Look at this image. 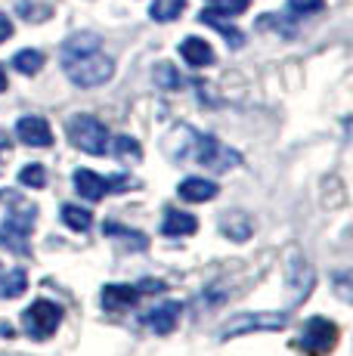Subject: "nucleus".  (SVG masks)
<instances>
[{"instance_id":"27","label":"nucleus","mask_w":353,"mask_h":356,"mask_svg":"<svg viewBox=\"0 0 353 356\" xmlns=\"http://www.w3.org/2000/svg\"><path fill=\"white\" fill-rule=\"evenodd\" d=\"M248 6H251V0H211L208 10L227 19V16H239V13H245Z\"/></svg>"},{"instance_id":"23","label":"nucleus","mask_w":353,"mask_h":356,"mask_svg":"<svg viewBox=\"0 0 353 356\" xmlns=\"http://www.w3.org/2000/svg\"><path fill=\"white\" fill-rule=\"evenodd\" d=\"M44 63L47 59H44V53L40 50H19L16 56H13V68H16L19 74H28V78L31 74H38L40 68H44Z\"/></svg>"},{"instance_id":"32","label":"nucleus","mask_w":353,"mask_h":356,"mask_svg":"<svg viewBox=\"0 0 353 356\" xmlns=\"http://www.w3.org/2000/svg\"><path fill=\"white\" fill-rule=\"evenodd\" d=\"M10 146H13V136L6 134L3 127H0V152H6V149H10Z\"/></svg>"},{"instance_id":"22","label":"nucleus","mask_w":353,"mask_h":356,"mask_svg":"<svg viewBox=\"0 0 353 356\" xmlns=\"http://www.w3.org/2000/svg\"><path fill=\"white\" fill-rule=\"evenodd\" d=\"M183 10H186V0H155L149 6V16L155 22H174V19L183 16Z\"/></svg>"},{"instance_id":"30","label":"nucleus","mask_w":353,"mask_h":356,"mask_svg":"<svg viewBox=\"0 0 353 356\" xmlns=\"http://www.w3.org/2000/svg\"><path fill=\"white\" fill-rule=\"evenodd\" d=\"M13 38V22H10V16L6 13H0V44L3 40H10Z\"/></svg>"},{"instance_id":"8","label":"nucleus","mask_w":353,"mask_h":356,"mask_svg":"<svg viewBox=\"0 0 353 356\" xmlns=\"http://www.w3.org/2000/svg\"><path fill=\"white\" fill-rule=\"evenodd\" d=\"M16 140L31 149H47L53 146V130L47 124V118H40V115H22L16 121Z\"/></svg>"},{"instance_id":"20","label":"nucleus","mask_w":353,"mask_h":356,"mask_svg":"<svg viewBox=\"0 0 353 356\" xmlns=\"http://www.w3.org/2000/svg\"><path fill=\"white\" fill-rule=\"evenodd\" d=\"M108 149H112V155L121 161H131V164L142 161V146L137 136H131V134H121V136H115V140H108Z\"/></svg>"},{"instance_id":"2","label":"nucleus","mask_w":353,"mask_h":356,"mask_svg":"<svg viewBox=\"0 0 353 356\" xmlns=\"http://www.w3.org/2000/svg\"><path fill=\"white\" fill-rule=\"evenodd\" d=\"M186 136L189 140L180 146V152H174V159H192L195 164H202V168H211V170H229L236 168V164H242V155L233 152V149H227L217 136L211 134H195V130L186 127Z\"/></svg>"},{"instance_id":"12","label":"nucleus","mask_w":353,"mask_h":356,"mask_svg":"<svg viewBox=\"0 0 353 356\" xmlns=\"http://www.w3.org/2000/svg\"><path fill=\"white\" fill-rule=\"evenodd\" d=\"M180 313H183L180 300H165V304L152 307V310L146 313V325L152 328L155 334H171L176 323H180Z\"/></svg>"},{"instance_id":"17","label":"nucleus","mask_w":353,"mask_h":356,"mask_svg":"<svg viewBox=\"0 0 353 356\" xmlns=\"http://www.w3.org/2000/svg\"><path fill=\"white\" fill-rule=\"evenodd\" d=\"M103 236H108V238H118V242H124L127 248H133V251H146V248H149L146 232L131 229V227H121V223H115V220L103 223Z\"/></svg>"},{"instance_id":"24","label":"nucleus","mask_w":353,"mask_h":356,"mask_svg":"<svg viewBox=\"0 0 353 356\" xmlns=\"http://www.w3.org/2000/svg\"><path fill=\"white\" fill-rule=\"evenodd\" d=\"M152 78H155V84H158L161 90H180V87H183L180 72H176L171 63H158V65H155Z\"/></svg>"},{"instance_id":"10","label":"nucleus","mask_w":353,"mask_h":356,"mask_svg":"<svg viewBox=\"0 0 353 356\" xmlns=\"http://www.w3.org/2000/svg\"><path fill=\"white\" fill-rule=\"evenodd\" d=\"M72 183H74V193L81 198H87V202H103L108 195V177L97 174V170L90 168H78L72 174Z\"/></svg>"},{"instance_id":"3","label":"nucleus","mask_w":353,"mask_h":356,"mask_svg":"<svg viewBox=\"0 0 353 356\" xmlns=\"http://www.w3.org/2000/svg\"><path fill=\"white\" fill-rule=\"evenodd\" d=\"M38 223V204H25L19 198L6 217L0 220V248H6L10 254H31V229Z\"/></svg>"},{"instance_id":"28","label":"nucleus","mask_w":353,"mask_h":356,"mask_svg":"<svg viewBox=\"0 0 353 356\" xmlns=\"http://www.w3.org/2000/svg\"><path fill=\"white\" fill-rule=\"evenodd\" d=\"M325 6V0H288V10L295 16H313Z\"/></svg>"},{"instance_id":"11","label":"nucleus","mask_w":353,"mask_h":356,"mask_svg":"<svg viewBox=\"0 0 353 356\" xmlns=\"http://www.w3.org/2000/svg\"><path fill=\"white\" fill-rule=\"evenodd\" d=\"M176 195L189 204L214 202V198L220 195V186H217L214 180H208V177H186V180H180V186H176Z\"/></svg>"},{"instance_id":"26","label":"nucleus","mask_w":353,"mask_h":356,"mask_svg":"<svg viewBox=\"0 0 353 356\" xmlns=\"http://www.w3.org/2000/svg\"><path fill=\"white\" fill-rule=\"evenodd\" d=\"M16 13L25 19V22H47L53 16V6L47 3H31V0H19L16 3Z\"/></svg>"},{"instance_id":"13","label":"nucleus","mask_w":353,"mask_h":356,"mask_svg":"<svg viewBox=\"0 0 353 356\" xmlns=\"http://www.w3.org/2000/svg\"><path fill=\"white\" fill-rule=\"evenodd\" d=\"M192 232H199V220H195V214L180 211V208H167L165 211V220H161V236L186 238V236H192Z\"/></svg>"},{"instance_id":"34","label":"nucleus","mask_w":353,"mask_h":356,"mask_svg":"<svg viewBox=\"0 0 353 356\" xmlns=\"http://www.w3.org/2000/svg\"><path fill=\"white\" fill-rule=\"evenodd\" d=\"M6 87H10V81H6V68H3V65H0V93H3V90H6Z\"/></svg>"},{"instance_id":"6","label":"nucleus","mask_w":353,"mask_h":356,"mask_svg":"<svg viewBox=\"0 0 353 356\" xmlns=\"http://www.w3.org/2000/svg\"><path fill=\"white\" fill-rule=\"evenodd\" d=\"M288 325V313H273V310H257V313H236L227 323L220 325V341L239 338V334H251V332H279Z\"/></svg>"},{"instance_id":"19","label":"nucleus","mask_w":353,"mask_h":356,"mask_svg":"<svg viewBox=\"0 0 353 356\" xmlns=\"http://www.w3.org/2000/svg\"><path fill=\"white\" fill-rule=\"evenodd\" d=\"M59 220L74 232H87L93 227V211L81 208V204H74V202H65L63 208H59Z\"/></svg>"},{"instance_id":"29","label":"nucleus","mask_w":353,"mask_h":356,"mask_svg":"<svg viewBox=\"0 0 353 356\" xmlns=\"http://www.w3.org/2000/svg\"><path fill=\"white\" fill-rule=\"evenodd\" d=\"M137 289H140V294H152V291H155V294H161V291L167 289V285L161 282V279H142Z\"/></svg>"},{"instance_id":"1","label":"nucleus","mask_w":353,"mask_h":356,"mask_svg":"<svg viewBox=\"0 0 353 356\" xmlns=\"http://www.w3.org/2000/svg\"><path fill=\"white\" fill-rule=\"evenodd\" d=\"M59 59H63V72L78 87H99L106 81H112V74H115V59L108 53H103L99 38L90 31L72 34L63 44Z\"/></svg>"},{"instance_id":"18","label":"nucleus","mask_w":353,"mask_h":356,"mask_svg":"<svg viewBox=\"0 0 353 356\" xmlns=\"http://www.w3.org/2000/svg\"><path fill=\"white\" fill-rule=\"evenodd\" d=\"M199 22H205V25H211L214 31H220L223 38H227V44L233 47V50H239V47H245V34H242L236 25H229V22H223V16H217V13L211 10H202L199 13Z\"/></svg>"},{"instance_id":"9","label":"nucleus","mask_w":353,"mask_h":356,"mask_svg":"<svg viewBox=\"0 0 353 356\" xmlns=\"http://www.w3.org/2000/svg\"><path fill=\"white\" fill-rule=\"evenodd\" d=\"M140 300V289L137 285H124V282H108L103 291H99V304L108 313H124L131 307H137Z\"/></svg>"},{"instance_id":"7","label":"nucleus","mask_w":353,"mask_h":356,"mask_svg":"<svg viewBox=\"0 0 353 356\" xmlns=\"http://www.w3.org/2000/svg\"><path fill=\"white\" fill-rule=\"evenodd\" d=\"M338 338H341V332H338V325L331 323V319L325 316H310L307 323L301 328V338H297V347H301L304 353H329L331 347L338 344Z\"/></svg>"},{"instance_id":"16","label":"nucleus","mask_w":353,"mask_h":356,"mask_svg":"<svg viewBox=\"0 0 353 356\" xmlns=\"http://www.w3.org/2000/svg\"><path fill=\"white\" fill-rule=\"evenodd\" d=\"M220 232L227 238H233V242H248L251 232H254V220H251L245 211H223Z\"/></svg>"},{"instance_id":"21","label":"nucleus","mask_w":353,"mask_h":356,"mask_svg":"<svg viewBox=\"0 0 353 356\" xmlns=\"http://www.w3.org/2000/svg\"><path fill=\"white\" fill-rule=\"evenodd\" d=\"M25 289H28V276H25V270H6L3 276H0V300L22 298Z\"/></svg>"},{"instance_id":"31","label":"nucleus","mask_w":353,"mask_h":356,"mask_svg":"<svg viewBox=\"0 0 353 356\" xmlns=\"http://www.w3.org/2000/svg\"><path fill=\"white\" fill-rule=\"evenodd\" d=\"M338 294H341L344 300L350 298V291H347V273H341V276H338Z\"/></svg>"},{"instance_id":"25","label":"nucleus","mask_w":353,"mask_h":356,"mask_svg":"<svg viewBox=\"0 0 353 356\" xmlns=\"http://www.w3.org/2000/svg\"><path fill=\"white\" fill-rule=\"evenodd\" d=\"M19 183H22L25 189H44L47 186V168L40 161L25 164V168L19 170Z\"/></svg>"},{"instance_id":"5","label":"nucleus","mask_w":353,"mask_h":356,"mask_svg":"<svg viewBox=\"0 0 353 356\" xmlns=\"http://www.w3.org/2000/svg\"><path fill=\"white\" fill-rule=\"evenodd\" d=\"M19 323H22V332L28 334L31 341H47L56 334L59 325H63V307L47 300V298H38L22 310V319H19Z\"/></svg>"},{"instance_id":"14","label":"nucleus","mask_w":353,"mask_h":356,"mask_svg":"<svg viewBox=\"0 0 353 356\" xmlns=\"http://www.w3.org/2000/svg\"><path fill=\"white\" fill-rule=\"evenodd\" d=\"M180 56H183V63L192 68H208V65H214V47L205 38H183Z\"/></svg>"},{"instance_id":"4","label":"nucleus","mask_w":353,"mask_h":356,"mask_svg":"<svg viewBox=\"0 0 353 356\" xmlns=\"http://www.w3.org/2000/svg\"><path fill=\"white\" fill-rule=\"evenodd\" d=\"M65 136H69V143L74 149H81L87 155H106L108 140H112V134H108V127L103 121L87 112H78L65 121Z\"/></svg>"},{"instance_id":"15","label":"nucleus","mask_w":353,"mask_h":356,"mask_svg":"<svg viewBox=\"0 0 353 356\" xmlns=\"http://www.w3.org/2000/svg\"><path fill=\"white\" fill-rule=\"evenodd\" d=\"M288 285L295 289V300H304L310 294L313 270H310V264H307V257L304 254H291L288 257Z\"/></svg>"},{"instance_id":"33","label":"nucleus","mask_w":353,"mask_h":356,"mask_svg":"<svg viewBox=\"0 0 353 356\" xmlns=\"http://www.w3.org/2000/svg\"><path fill=\"white\" fill-rule=\"evenodd\" d=\"M13 334H16V328H13V325H6V323H0V338H6V341H10Z\"/></svg>"}]
</instances>
